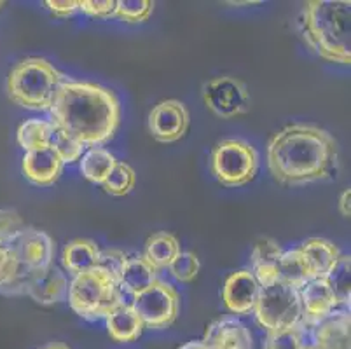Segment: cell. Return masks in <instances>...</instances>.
Instances as JSON below:
<instances>
[{
  "label": "cell",
  "mask_w": 351,
  "mask_h": 349,
  "mask_svg": "<svg viewBox=\"0 0 351 349\" xmlns=\"http://www.w3.org/2000/svg\"><path fill=\"white\" fill-rule=\"evenodd\" d=\"M180 243L170 232H158L152 234L145 243V255L143 257L151 262L156 269L170 267L171 262L180 254Z\"/></svg>",
  "instance_id": "d4e9b609"
},
{
  "label": "cell",
  "mask_w": 351,
  "mask_h": 349,
  "mask_svg": "<svg viewBox=\"0 0 351 349\" xmlns=\"http://www.w3.org/2000/svg\"><path fill=\"white\" fill-rule=\"evenodd\" d=\"M299 349H315V346H313V344H308V342H304V344H302L301 348H299Z\"/></svg>",
  "instance_id": "60d3db41"
},
{
  "label": "cell",
  "mask_w": 351,
  "mask_h": 349,
  "mask_svg": "<svg viewBox=\"0 0 351 349\" xmlns=\"http://www.w3.org/2000/svg\"><path fill=\"white\" fill-rule=\"evenodd\" d=\"M123 288L117 278L97 265L73 276L69 285V304L81 318L95 322L107 318L123 302Z\"/></svg>",
  "instance_id": "5b68a950"
},
{
  "label": "cell",
  "mask_w": 351,
  "mask_h": 349,
  "mask_svg": "<svg viewBox=\"0 0 351 349\" xmlns=\"http://www.w3.org/2000/svg\"><path fill=\"white\" fill-rule=\"evenodd\" d=\"M350 311H334L313 326L315 349H351Z\"/></svg>",
  "instance_id": "2e32d148"
},
{
  "label": "cell",
  "mask_w": 351,
  "mask_h": 349,
  "mask_svg": "<svg viewBox=\"0 0 351 349\" xmlns=\"http://www.w3.org/2000/svg\"><path fill=\"white\" fill-rule=\"evenodd\" d=\"M20 258L12 245H0V285L8 283L20 269Z\"/></svg>",
  "instance_id": "836d02e7"
},
{
  "label": "cell",
  "mask_w": 351,
  "mask_h": 349,
  "mask_svg": "<svg viewBox=\"0 0 351 349\" xmlns=\"http://www.w3.org/2000/svg\"><path fill=\"white\" fill-rule=\"evenodd\" d=\"M98 261H100V248L93 239H72L63 248V267L72 276L95 269L98 265Z\"/></svg>",
  "instance_id": "7402d4cb"
},
{
  "label": "cell",
  "mask_w": 351,
  "mask_h": 349,
  "mask_svg": "<svg viewBox=\"0 0 351 349\" xmlns=\"http://www.w3.org/2000/svg\"><path fill=\"white\" fill-rule=\"evenodd\" d=\"M136 184V175H135V169L132 168L130 165L126 163H119L114 166V169L110 171V175L107 177V180L101 184L104 191L110 196H128L130 192L133 191Z\"/></svg>",
  "instance_id": "83f0119b"
},
{
  "label": "cell",
  "mask_w": 351,
  "mask_h": 349,
  "mask_svg": "<svg viewBox=\"0 0 351 349\" xmlns=\"http://www.w3.org/2000/svg\"><path fill=\"white\" fill-rule=\"evenodd\" d=\"M258 293H261V285L257 283L250 269H241L226 280L222 288V300L232 315L245 316L254 311Z\"/></svg>",
  "instance_id": "7c38bea8"
},
{
  "label": "cell",
  "mask_w": 351,
  "mask_h": 349,
  "mask_svg": "<svg viewBox=\"0 0 351 349\" xmlns=\"http://www.w3.org/2000/svg\"><path fill=\"white\" fill-rule=\"evenodd\" d=\"M51 145L56 149V152L60 154L63 165H70V163H75L82 158L84 154V145L79 143L77 140H73L72 136H69L66 133L60 130H54L53 142Z\"/></svg>",
  "instance_id": "1f68e13d"
},
{
  "label": "cell",
  "mask_w": 351,
  "mask_h": 349,
  "mask_svg": "<svg viewBox=\"0 0 351 349\" xmlns=\"http://www.w3.org/2000/svg\"><path fill=\"white\" fill-rule=\"evenodd\" d=\"M327 281L328 285H330L334 296H336L337 304L350 311V304H351V257L350 255L341 254V257L337 258L334 267L330 269Z\"/></svg>",
  "instance_id": "4316f807"
},
{
  "label": "cell",
  "mask_w": 351,
  "mask_h": 349,
  "mask_svg": "<svg viewBox=\"0 0 351 349\" xmlns=\"http://www.w3.org/2000/svg\"><path fill=\"white\" fill-rule=\"evenodd\" d=\"M283 254V248L278 241L271 238L258 239L252 250V274L261 285V288L269 287L280 280L278 262Z\"/></svg>",
  "instance_id": "e0dca14e"
},
{
  "label": "cell",
  "mask_w": 351,
  "mask_h": 349,
  "mask_svg": "<svg viewBox=\"0 0 351 349\" xmlns=\"http://www.w3.org/2000/svg\"><path fill=\"white\" fill-rule=\"evenodd\" d=\"M65 79L66 75L44 58L21 60L8 77L9 100L28 110L47 112Z\"/></svg>",
  "instance_id": "277c9868"
},
{
  "label": "cell",
  "mask_w": 351,
  "mask_h": 349,
  "mask_svg": "<svg viewBox=\"0 0 351 349\" xmlns=\"http://www.w3.org/2000/svg\"><path fill=\"white\" fill-rule=\"evenodd\" d=\"M43 349H70V348L66 344H63V342H53V344L44 346Z\"/></svg>",
  "instance_id": "ab89813d"
},
{
  "label": "cell",
  "mask_w": 351,
  "mask_h": 349,
  "mask_svg": "<svg viewBox=\"0 0 351 349\" xmlns=\"http://www.w3.org/2000/svg\"><path fill=\"white\" fill-rule=\"evenodd\" d=\"M267 168L283 185L332 180L339 173V145L317 124H289L267 142Z\"/></svg>",
  "instance_id": "6da1fadb"
},
{
  "label": "cell",
  "mask_w": 351,
  "mask_h": 349,
  "mask_svg": "<svg viewBox=\"0 0 351 349\" xmlns=\"http://www.w3.org/2000/svg\"><path fill=\"white\" fill-rule=\"evenodd\" d=\"M299 297H301L302 306V316L299 325L304 330L318 325L322 320L337 311V307H339L327 278H313L299 290Z\"/></svg>",
  "instance_id": "8fae6325"
},
{
  "label": "cell",
  "mask_w": 351,
  "mask_h": 349,
  "mask_svg": "<svg viewBox=\"0 0 351 349\" xmlns=\"http://www.w3.org/2000/svg\"><path fill=\"white\" fill-rule=\"evenodd\" d=\"M212 173L226 187L252 182L258 169V154L245 140H222L212 150Z\"/></svg>",
  "instance_id": "52a82bcc"
},
{
  "label": "cell",
  "mask_w": 351,
  "mask_h": 349,
  "mask_svg": "<svg viewBox=\"0 0 351 349\" xmlns=\"http://www.w3.org/2000/svg\"><path fill=\"white\" fill-rule=\"evenodd\" d=\"M81 161V173L86 180L93 184H104L114 166L117 165V159L110 150L104 147H91L88 152L82 154Z\"/></svg>",
  "instance_id": "cb8c5ba5"
},
{
  "label": "cell",
  "mask_w": 351,
  "mask_h": 349,
  "mask_svg": "<svg viewBox=\"0 0 351 349\" xmlns=\"http://www.w3.org/2000/svg\"><path fill=\"white\" fill-rule=\"evenodd\" d=\"M132 306L140 315L143 325L162 330L173 325L180 313V293L173 285L158 278L147 290L133 296Z\"/></svg>",
  "instance_id": "ba28073f"
},
{
  "label": "cell",
  "mask_w": 351,
  "mask_h": 349,
  "mask_svg": "<svg viewBox=\"0 0 351 349\" xmlns=\"http://www.w3.org/2000/svg\"><path fill=\"white\" fill-rule=\"evenodd\" d=\"M255 320L266 332L283 330L301 323L302 306L299 290L278 280L269 287L261 288L254 307Z\"/></svg>",
  "instance_id": "8992f818"
},
{
  "label": "cell",
  "mask_w": 351,
  "mask_h": 349,
  "mask_svg": "<svg viewBox=\"0 0 351 349\" xmlns=\"http://www.w3.org/2000/svg\"><path fill=\"white\" fill-rule=\"evenodd\" d=\"M154 2L151 0H117L116 18H121L126 23H143L151 18Z\"/></svg>",
  "instance_id": "f546056e"
},
{
  "label": "cell",
  "mask_w": 351,
  "mask_h": 349,
  "mask_svg": "<svg viewBox=\"0 0 351 349\" xmlns=\"http://www.w3.org/2000/svg\"><path fill=\"white\" fill-rule=\"evenodd\" d=\"M178 349H210V348L203 341H191V342H186L184 346H180Z\"/></svg>",
  "instance_id": "f35d334b"
},
{
  "label": "cell",
  "mask_w": 351,
  "mask_h": 349,
  "mask_svg": "<svg viewBox=\"0 0 351 349\" xmlns=\"http://www.w3.org/2000/svg\"><path fill=\"white\" fill-rule=\"evenodd\" d=\"M2 5H4V2H0V9H2Z\"/></svg>",
  "instance_id": "b9f144b4"
},
{
  "label": "cell",
  "mask_w": 351,
  "mask_h": 349,
  "mask_svg": "<svg viewBox=\"0 0 351 349\" xmlns=\"http://www.w3.org/2000/svg\"><path fill=\"white\" fill-rule=\"evenodd\" d=\"M27 296L43 306L63 302L69 297V281L65 274L53 264L35 276V280L28 287Z\"/></svg>",
  "instance_id": "ac0fdd59"
},
{
  "label": "cell",
  "mask_w": 351,
  "mask_h": 349,
  "mask_svg": "<svg viewBox=\"0 0 351 349\" xmlns=\"http://www.w3.org/2000/svg\"><path fill=\"white\" fill-rule=\"evenodd\" d=\"M46 8L58 18H69L79 11V2L75 0H46Z\"/></svg>",
  "instance_id": "8d00e7d4"
},
{
  "label": "cell",
  "mask_w": 351,
  "mask_h": 349,
  "mask_svg": "<svg viewBox=\"0 0 351 349\" xmlns=\"http://www.w3.org/2000/svg\"><path fill=\"white\" fill-rule=\"evenodd\" d=\"M170 274L180 283H189L199 273V258L193 252H180L178 257L170 264Z\"/></svg>",
  "instance_id": "4dcf8cb0"
},
{
  "label": "cell",
  "mask_w": 351,
  "mask_h": 349,
  "mask_svg": "<svg viewBox=\"0 0 351 349\" xmlns=\"http://www.w3.org/2000/svg\"><path fill=\"white\" fill-rule=\"evenodd\" d=\"M107 322V332L110 339L116 342H135L142 335L143 325L142 318L135 311L132 304L121 302L110 315L105 318Z\"/></svg>",
  "instance_id": "d6986e66"
},
{
  "label": "cell",
  "mask_w": 351,
  "mask_h": 349,
  "mask_svg": "<svg viewBox=\"0 0 351 349\" xmlns=\"http://www.w3.org/2000/svg\"><path fill=\"white\" fill-rule=\"evenodd\" d=\"M351 189H346V191L341 194L339 197V211L344 219H350L351 215Z\"/></svg>",
  "instance_id": "74e56055"
},
{
  "label": "cell",
  "mask_w": 351,
  "mask_h": 349,
  "mask_svg": "<svg viewBox=\"0 0 351 349\" xmlns=\"http://www.w3.org/2000/svg\"><path fill=\"white\" fill-rule=\"evenodd\" d=\"M25 222L14 210H0V245H14L25 230Z\"/></svg>",
  "instance_id": "d6a6232c"
},
{
  "label": "cell",
  "mask_w": 351,
  "mask_h": 349,
  "mask_svg": "<svg viewBox=\"0 0 351 349\" xmlns=\"http://www.w3.org/2000/svg\"><path fill=\"white\" fill-rule=\"evenodd\" d=\"M203 342L210 349H252V334L236 316H222L210 323Z\"/></svg>",
  "instance_id": "5bb4252c"
},
{
  "label": "cell",
  "mask_w": 351,
  "mask_h": 349,
  "mask_svg": "<svg viewBox=\"0 0 351 349\" xmlns=\"http://www.w3.org/2000/svg\"><path fill=\"white\" fill-rule=\"evenodd\" d=\"M278 274L283 283L295 290H301L308 281L313 280V271L306 255L299 248L283 252L278 262Z\"/></svg>",
  "instance_id": "603a6c76"
},
{
  "label": "cell",
  "mask_w": 351,
  "mask_h": 349,
  "mask_svg": "<svg viewBox=\"0 0 351 349\" xmlns=\"http://www.w3.org/2000/svg\"><path fill=\"white\" fill-rule=\"evenodd\" d=\"M189 110L182 101L165 100L159 101L149 114V133L152 139L161 143H173L184 139L189 130Z\"/></svg>",
  "instance_id": "30bf717a"
},
{
  "label": "cell",
  "mask_w": 351,
  "mask_h": 349,
  "mask_svg": "<svg viewBox=\"0 0 351 349\" xmlns=\"http://www.w3.org/2000/svg\"><path fill=\"white\" fill-rule=\"evenodd\" d=\"M302 254L309 262L313 271V278H327L330 269L341 257V250L328 239L309 238L299 246Z\"/></svg>",
  "instance_id": "44dd1931"
},
{
  "label": "cell",
  "mask_w": 351,
  "mask_h": 349,
  "mask_svg": "<svg viewBox=\"0 0 351 349\" xmlns=\"http://www.w3.org/2000/svg\"><path fill=\"white\" fill-rule=\"evenodd\" d=\"M117 0H81L79 11L93 18H112L116 16Z\"/></svg>",
  "instance_id": "e575fe53"
},
{
  "label": "cell",
  "mask_w": 351,
  "mask_h": 349,
  "mask_svg": "<svg viewBox=\"0 0 351 349\" xmlns=\"http://www.w3.org/2000/svg\"><path fill=\"white\" fill-rule=\"evenodd\" d=\"M203 101L220 119H234L250 110V93L245 82L231 75L215 77L203 86Z\"/></svg>",
  "instance_id": "9c48e42d"
},
{
  "label": "cell",
  "mask_w": 351,
  "mask_h": 349,
  "mask_svg": "<svg viewBox=\"0 0 351 349\" xmlns=\"http://www.w3.org/2000/svg\"><path fill=\"white\" fill-rule=\"evenodd\" d=\"M298 27L309 49L339 65H351V2L309 0L302 5Z\"/></svg>",
  "instance_id": "3957f363"
},
{
  "label": "cell",
  "mask_w": 351,
  "mask_h": 349,
  "mask_svg": "<svg viewBox=\"0 0 351 349\" xmlns=\"http://www.w3.org/2000/svg\"><path fill=\"white\" fill-rule=\"evenodd\" d=\"M23 175L32 184L47 187L58 180L63 171V161L53 145L40 150H32L23 158Z\"/></svg>",
  "instance_id": "9a60e30c"
},
{
  "label": "cell",
  "mask_w": 351,
  "mask_h": 349,
  "mask_svg": "<svg viewBox=\"0 0 351 349\" xmlns=\"http://www.w3.org/2000/svg\"><path fill=\"white\" fill-rule=\"evenodd\" d=\"M14 250L20 264L30 269H47L53 265L54 241L47 232L35 227H25L20 238L14 241Z\"/></svg>",
  "instance_id": "4fadbf2b"
},
{
  "label": "cell",
  "mask_w": 351,
  "mask_h": 349,
  "mask_svg": "<svg viewBox=\"0 0 351 349\" xmlns=\"http://www.w3.org/2000/svg\"><path fill=\"white\" fill-rule=\"evenodd\" d=\"M128 255L121 250L116 248H107V250H100V261H98V265L104 267L105 271L112 274L114 278H117L119 281V273H121V267L123 264L126 262Z\"/></svg>",
  "instance_id": "d590c367"
},
{
  "label": "cell",
  "mask_w": 351,
  "mask_h": 349,
  "mask_svg": "<svg viewBox=\"0 0 351 349\" xmlns=\"http://www.w3.org/2000/svg\"><path fill=\"white\" fill-rule=\"evenodd\" d=\"M158 280V269L147 261L143 255L128 257L121 267L119 285L132 296H138Z\"/></svg>",
  "instance_id": "ffe728a7"
},
{
  "label": "cell",
  "mask_w": 351,
  "mask_h": 349,
  "mask_svg": "<svg viewBox=\"0 0 351 349\" xmlns=\"http://www.w3.org/2000/svg\"><path fill=\"white\" fill-rule=\"evenodd\" d=\"M306 330L301 325H293L283 330L266 332L263 349H299L304 344Z\"/></svg>",
  "instance_id": "f1b7e54d"
},
{
  "label": "cell",
  "mask_w": 351,
  "mask_h": 349,
  "mask_svg": "<svg viewBox=\"0 0 351 349\" xmlns=\"http://www.w3.org/2000/svg\"><path fill=\"white\" fill-rule=\"evenodd\" d=\"M54 126L47 119H28L18 128V143L25 152L46 149L53 142Z\"/></svg>",
  "instance_id": "484cf974"
},
{
  "label": "cell",
  "mask_w": 351,
  "mask_h": 349,
  "mask_svg": "<svg viewBox=\"0 0 351 349\" xmlns=\"http://www.w3.org/2000/svg\"><path fill=\"white\" fill-rule=\"evenodd\" d=\"M47 112L54 130L63 131L84 147H98L116 133L121 104L112 89L66 77Z\"/></svg>",
  "instance_id": "7a4b0ae2"
}]
</instances>
